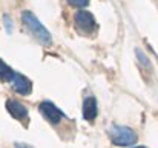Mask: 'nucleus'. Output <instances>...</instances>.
Segmentation results:
<instances>
[{"mask_svg":"<svg viewBox=\"0 0 158 148\" xmlns=\"http://www.w3.org/2000/svg\"><path fill=\"white\" fill-rule=\"evenodd\" d=\"M15 148H32V147H29L26 144H15Z\"/></svg>","mask_w":158,"mask_h":148,"instance_id":"10","label":"nucleus"},{"mask_svg":"<svg viewBox=\"0 0 158 148\" xmlns=\"http://www.w3.org/2000/svg\"><path fill=\"white\" fill-rule=\"evenodd\" d=\"M134 148H146V147H143V145H140V147H134Z\"/></svg>","mask_w":158,"mask_h":148,"instance_id":"11","label":"nucleus"},{"mask_svg":"<svg viewBox=\"0 0 158 148\" xmlns=\"http://www.w3.org/2000/svg\"><path fill=\"white\" fill-rule=\"evenodd\" d=\"M6 110L17 121H26L28 119V108L15 99H8L6 101Z\"/></svg>","mask_w":158,"mask_h":148,"instance_id":"5","label":"nucleus"},{"mask_svg":"<svg viewBox=\"0 0 158 148\" xmlns=\"http://www.w3.org/2000/svg\"><path fill=\"white\" fill-rule=\"evenodd\" d=\"M22 20H23V23L26 25V28H28L40 41H43L45 45H49V43H51L52 37H51L49 31L40 23V20H39L31 11H23V12H22Z\"/></svg>","mask_w":158,"mask_h":148,"instance_id":"1","label":"nucleus"},{"mask_svg":"<svg viewBox=\"0 0 158 148\" xmlns=\"http://www.w3.org/2000/svg\"><path fill=\"white\" fill-rule=\"evenodd\" d=\"M109 134H110V141L115 145H118V147H129V145H132V144L137 142V134L129 127L114 125L110 128Z\"/></svg>","mask_w":158,"mask_h":148,"instance_id":"2","label":"nucleus"},{"mask_svg":"<svg viewBox=\"0 0 158 148\" xmlns=\"http://www.w3.org/2000/svg\"><path fill=\"white\" fill-rule=\"evenodd\" d=\"M98 115V107H97V99L94 96H88L83 102V118L89 122H92Z\"/></svg>","mask_w":158,"mask_h":148,"instance_id":"7","label":"nucleus"},{"mask_svg":"<svg viewBox=\"0 0 158 148\" xmlns=\"http://www.w3.org/2000/svg\"><path fill=\"white\" fill-rule=\"evenodd\" d=\"M74 23L77 31H80L85 35H89V32L95 31V18L88 11H78L74 17Z\"/></svg>","mask_w":158,"mask_h":148,"instance_id":"3","label":"nucleus"},{"mask_svg":"<svg viewBox=\"0 0 158 148\" xmlns=\"http://www.w3.org/2000/svg\"><path fill=\"white\" fill-rule=\"evenodd\" d=\"M39 110H40V113L45 116V119L49 121L51 124H58V122L61 121V118L64 116L63 111H61L55 104L49 102V101H43V102H40Z\"/></svg>","mask_w":158,"mask_h":148,"instance_id":"4","label":"nucleus"},{"mask_svg":"<svg viewBox=\"0 0 158 148\" xmlns=\"http://www.w3.org/2000/svg\"><path fill=\"white\" fill-rule=\"evenodd\" d=\"M14 75H15V72L3 60H0V81H11L14 78Z\"/></svg>","mask_w":158,"mask_h":148,"instance_id":"8","label":"nucleus"},{"mask_svg":"<svg viewBox=\"0 0 158 148\" xmlns=\"http://www.w3.org/2000/svg\"><path fill=\"white\" fill-rule=\"evenodd\" d=\"M68 3L74 8H85L89 5V0H68Z\"/></svg>","mask_w":158,"mask_h":148,"instance_id":"9","label":"nucleus"},{"mask_svg":"<svg viewBox=\"0 0 158 148\" xmlns=\"http://www.w3.org/2000/svg\"><path fill=\"white\" fill-rule=\"evenodd\" d=\"M11 83H12V89H14L17 93H20V95H29L31 90H32L31 81H29L25 75H22V73H17V72H15V75H14V78L11 80Z\"/></svg>","mask_w":158,"mask_h":148,"instance_id":"6","label":"nucleus"}]
</instances>
